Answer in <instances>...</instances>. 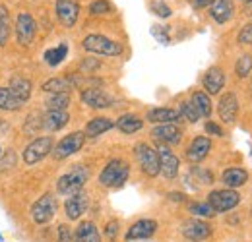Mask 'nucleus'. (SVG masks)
Returning a JSON list of instances; mask_svg holds the SVG:
<instances>
[{
    "instance_id": "28",
    "label": "nucleus",
    "mask_w": 252,
    "mask_h": 242,
    "mask_svg": "<svg viewBox=\"0 0 252 242\" xmlns=\"http://www.w3.org/2000/svg\"><path fill=\"white\" fill-rule=\"evenodd\" d=\"M115 126L126 134V136H132L136 132H140L144 128V119H140L138 115H132V113H126V115H121L119 121L115 122Z\"/></svg>"
},
{
    "instance_id": "36",
    "label": "nucleus",
    "mask_w": 252,
    "mask_h": 242,
    "mask_svg": "<svg viewBox=\"0 0 252 242\" xmlns=\"http://www.w3.org/2000/svg\"><path fill=\"white\" fill-rule=\"evenodd\" d=\"M177 111L181 115V121H187L190 124H196V122L200 121V115H198V111L194 109V105L190 101H181Z\"/></svg>"
},
{
    "instance_id": "10",
    "label": "nucleus",
    "mask_w": 252,
    "mask_h": 242,
    "mask_svg": "<svg viewBox=\"0 0 252 242\" xmlns=\"http://www.w3.org/2000/svg\"><path fill=\"white\" fill-rule=\"evenodd\" d=\"M159 231V223L156 219L150 217H142L138 221H134L125 233V242H138V241H150L156 237Z\"/></svg>"
},
{
    "instance_id": "51",
    "label": "nucleus",
    "mask_w": 252,
    "mask_h": 242,
    "mask_svg": "<svg viewBox=\"0 0 252 242\" xmlns=\"http://www.w3.org/2000/svg\"><path fill=\"white\" fill-rule=\"evenodd\" d=\"M247 2H252V0H247Z\"/></svg>"
},
{
    "instance_id": "39",
    "label": "nucleus",
    "mask_w": 252,
    "mask_h": 242,
    "mask_svg": "<svg viewBox=\"0 0 252 242\" xmlns=\"http://www.w3.org/2000/svg\"><path fill=\"white\" fill-rule=\"evenodd\" d=\"M109 12H113V6L107 0H95V2L90 4V14L92 16H105Z\"/></svg>"
},
{
    "instance_id": "19",
    "label": "nucleus",
    "mask_w": 252,
    "mask_h": 242,
    "mask_svg": "<svg viewBox=\"0 0 252 242\" xmlns=\"http://www.w3.org/2000/svg\"><path fill=\"white\" fill-rule=\"evenodd\" d=\"M202 88L208 95H220L225 88V74L220 66H212L204 76H202Z\"/></svg>"
},
{
    "instance_id": "52",
    "label": "nucleus",
    "mask_w": 252,
    "mask_h": 242,
    "mask_svg": "<svg viewBox=\"0 0 252 242\" xmlns=\"http://www.w3.org/2000/svg\"><path fill=\"white\" fill-rule=\"evenodd\" d=\"M251 90H252V88H251Z\"/></svg>"
},
{
    "instance_id": "37",
    "label": "nucleus",
    "mask_w": 252,
    "mask_h": 242,
    "mask_svg": "<svg viewBox=\"0 0 252 242\" xmlns=\"http://www.w3.org/2000/svg\"><path fill=\"white\" fill-rule=\"evenodd\" d=\"M121 235V221L119 219H109L103 227V239L105 242H117Z\"/></svg>"
},
{
    "instance_id": "38",
    "label": "nucleus",
    "mask_w": 252,
    "mask_h": 242,
    "mask_svg": "<svg viewBox=\"0 0 252 242\" xmlns=\"http://www.w3.org/2000/svg\"><path fill=\"white\" fill-rule=\"evenodd\" d=\"M235 72H237V76L243 78V80L251 76V72H252V57L251 55H241V57L237 59Z\"/></svg>"
},
{
    "instance_id": "13",
    "label": "nucleus",
    "mask_w": 252,
    "mask_h": 242,
    "mask_svg": "<svg viewBox=\"0 0 252 242\" xmlns=\"http://www.w3.org/2000/svg\"><path fill=\"white\" fill-rule=\"evenodd\" d=\"M90 210V196L82 190L64 200V215L68 221H80Z\"/></svg>"
},
{
    "instance_id": "16",
    "label": "nucleus",
    "mask_w": 252,
    "mask_h": 242,
    "mask_svg": "<svg viewBox=\"0 0 252 242\" xmlns=\"http://www.w3.org/2000/svg\"><path fill=\"white\" fill-rule=\"evenodd\" d=\"M55 12H57V18H59L61 26L66 28V30H70L78 22L80 4L76 0H57L55 2Z\"/></svg>"
},
{
    "instance_id": "26",
    "label": "nucleus",
    "mask_w": 252,
    "mask_h": 242,
    "mask_svg": "<svg viewBox=\"0 0 252 242\" xmlns=\"http://www.w3.org/2000/svg\"><path fill=\"white\" fill-rule=\"evenodd\" d=\"M190 103L194 105V109L198 111V115H200V119H210L212 117V111H214V107H212V99H210V95L206 93V91L202 90H194L190 93Z\"/></svg>"
},
{
    "instance_id": "18",
    "label": "nucleus",
    "mask_w": 252,
    "mask_h": 242,
    "mask_svg": "<svg viewBox=\"0 0 252 242\" xmlns=\"http://www.w3.org/2000/svg\"><path fill=\"white\" fill-rule=\"evenodd\" d=\"M212 151V140L208 136H196L187 148V161L192 165L202 163Z\"/></svg>"
},
{
    "instance_id": "33",
    "label": "nucleus",
    "mask_w": 252,
    "mask_h": 242,
    "mask_svg": "<svg viewBox=\"0 0 252 242\" xmlns=\"http://www.w3.org/2000/svg\"><path fill=\"white\" fill-rule=\"evenodd\" d=\"M189 177H194V181H196L194 186H196V188H200V186H208V184H214V175H212V171H208V169H204V167H198V165L190 167Z\"/></svg>"
},
{
    "instance_id": "14",
    "label": "nucleus",
    "mask_w": 252,
    "mask_h": 242,
    "mask_svg": "<svg viewBox=\"0 0 252 242\" xmlns=\"http://www.w3.org/2000/svg\"><path fill=\"white\" fill-rule=\"evenodd\" d=\"M80 99L86 107L95 109V111H103V109H111L115 105V99L101 88H88V90H82L80 93Z\"/></svg>"
},
{
    "instance_id": "3",
    "label": "nucleus",
    "mask_w": 252,
    "mask_h": 242,
    "mask_svg": "<svg viewBox=\"0 0 252 242\" xmlns=\"http://www.w3.org/2000/svg\"><path fill=\"white\" fill-rule=\"evenodd\" d=\"M82 49L86 53H92V55H99V57H121L125 47L107 37V35H101V33H92V35H86L82 39Z\"/></svg>"
},
{
    "instance_id": "49",
    "label": "nucleus",
    "mask_w": 252,
    "mask_h": 242,
    "mask_svg": "<svg viewBox=\"0 0 252 242\" xmlns=\"http://www.w3.org/2000/svg\"><path fill=\"white\" fill-rule=\"evenodd\" d=\"M0 242H4V237H2V233H0Z\"/></svg>"
},
{
    "instance_id": "30",
    "label": "nucleus",
    "mask_w": 252,
    "mask_h": 242,
    "mask_svg": "<svg viewBox=\"0 0 252 242\" xmlns=\"http://www.w3.org/2000/svg\"><path fill=\"white\" fill-rule=\"evenodd\" d=\"M22 109H24V103L6 86H0V111L2 113H18Z\"/></svg>"
},
{
    "instance_id": "25",
    "label": "nucleus",
    "mask_w": 252,
    "mask_h": 242,
    "mask_svg": "<svg viewBox=\"0 0 252 242\" xmlns=\"http://www.w3.org/2000/svg\"><path fill=\"white\" fill-rule=\"evenodd\" d=\"M113 128H115V121L113 119H109V117H95V119H92L86 124L84 134H86V138H99V136L107 134Z\"/></svg>"
},
{
    "instance_id": "29",
    "label": "nucleus",
    "mask_w": 252,
    "mask_h": 242,
    "mask_svg": "<svg viewBox=\"0 0 252 242\" xmlns=\"http://www.w3.org/2000/svg\"><path fill=\"white\" fill-rule=\"evenodd\" d=\"M66 57H68V43H61V45H57V47H53V49H47L45 53H43V60L45 64L49 66V68H57V66H61L64 60H66Z\"/></svg>"
},
{
    "instance_id": "31",
    "label": "nucleus",
    "mask_w": 252,
    "mask_h": 242,
    "mask_svg": "<svg viewBox=\"0 0 252 242\" xmlns=\"http://www.w3.org/2000/svg\"><path fill=\"white\" fill-rule=\"evenodd\" d=\"M72 90H74V86H72L70 76L51 78V80H47V82L41 86V91H45V93H70Z\"/></svg>"
},
{
    "instance_id": "42",
    "label": "nucleus",
    "mask_w": 252,
    "mask_h": 242,
    "mask_svg": "<svg viewBox=\"0 0 252 242\" xmlns=\"http://www.w3.org/2000/svg\"><path fill=\"white\" fill-rule=\"evenodd\" d=\"M41 128H43V117H41V115H39V117H35V115L28 117V121L24 124V130H26L28 134H37Z\"/></svg>"
},
{
    "instance_id": "17",
    "label": "nucleus",
    "mask_w": 252,
    "mask_h": 242,
    "mask_svg": "<svg viewBox=\"0 0 252 242\" xmlns=\"http://www.w3.org/2000/svg\"><path fill=\"white\" fill-rule=\"evenodd\" d=\"M218 115H220L221 122L225 124H233L237 121V115H239V99L233 91H227L220 97V103H218Z\"/></svg>"
},
{
    "instance_id": "48",
    "label": "nucleus",
    "mask_w": 252,
    "mask_h": 242,
    "mask_svg": "<svg viewBox=\"0 0 252 242\" xmlns=\"http://www.w3.org/2000/svg\"><path fill=\"white\" fill-rule=\"evenodd\" d=\"M210 2H212V0H192V4H194L196 8H206V6H210Z\"/></svg>"
},
{
    "instance_id": "34",
    "label": "nucleus",
    "mask_w": 252,
    "mask_h": 242,
    "mask_svg": "<svg viewBox=\"0 0 252 242\" xmlns=\"http://www.w3.org/2000/svg\"><path fill=\"white\" fill-rule=\"evenodd\" d=\"M10 33H12V24H10L8 8L0 4V47H4L10 41Z\"/></svg>"
},
{
    "instance_id": "46",
    "label": "nucleus",
    "mask_w": 252,
    "mask_h": 242,
    "mask_svg": "<svg viewBox=\"0 0 252 242\" xmlns=\"http://www.w3.org/2000/svg\"><path fill=\"white\" fill-rule=\"evenodd\" d=\"M204 130H206V134H210V136H216V138H221L225 132H223V128H221L220 124H216L214 121H208L204 124Z\"/></svg>"
},
{
    "instance_id": "12",
    "label": "nucleus",
    "mask_w": 252,
    "mask_h": 242,
    "mask_svg": "<svg viewBox=\"0 0 252 242\" xmlns=\"http://www.w3.org/2000/svg\"><path fill=\"white\" fill-rule=\"evenodd\" d=\"M158 155H159V169L165 181H175L181 171V159L169 150V146L158 144Z\"/></svg>"
},
{
    "instance_id": "41",
    "label": "nucleus",
    "mask_w": 252,
    "mask_h": 242,
    "mask_svg": "<svg viewBox=\"0 0 252 242\" xmlns=\"http://www.w3.org/2000/svg\"><path fill=\"white\" fill-rule=\"evenodd\" d=\"M150 8H152V12L159 16V18H171V14H173V10H171V6L167 4V2H163V0H154L152 4H150Z\"/></svg>"
},
{
    "instance_id": "2",
    "label": "nucleus",
    "mask_w": 252,
    "mask_h": 242,
    "mask_svg": "<svg viewBox=\"0 0 252 242\" xmlns=\"http://www.w3.org/2000/svg\"><path fill=\"white\" fill-rule=\"evenodd\" d=\"M59 213V200L53 192H47L43 196H39L30 208V219L35 227H43L49 225Z\"/></svg>"
},
{
    "instance_id": "1",
    "label": "nucleus",
    "mask_w": 252,
    "mask_h": 242,
    "mask_svg": "<svg viewBox=\"0 0 252 242\" xmlns=\"http://www.w3.org/2000/svg\"><path fill=\"white\" fill-rule=\"evenodd\" d=\"M88 181H90V169L86 165L78 163L70 171H66L64 175L59 177V181H57V194L68 198V196H72L76 192H82L84 186L88 184Z\"/></svg>"
},
{
    "instance_id": "9",
    "label": "nucleus",
    "mask_w": 252,
    "mask_h": 242,
    "mask_svg": "<svg viewBox=\"0 0 252 242\" xmlns=\"http://www.w3.org/2000/svg\"><path fill=\"white\" fill-rule=\"evenodd\" d=\"M14 33H16V41L22 47H32L37 35V22L30 12H20L16 16L14 22Z\"/></svg>"
},
{
    "instance_id": "6",
    "label": "nucleus",
    "mask_w": 252,
    "mask_h": 242,
    "mask_svg": "<svg viewBox=\"0 0 252 242\" xmlns=\"http://www.w3.org/2000/svg\"><path fill=\"white\" fill-rule=\"evenodd\" d=\"M134 157L140 165V171L144 173V177L148 179H156L159 177L161 169H159V155L158 150H154L150 144L146 142H138L134 146Z\"/></svg>"
},
{
    "instance_id": "23",
    "label": "nucleus",
    "mask_w": 252,
    "mask_h": 242,
    "mask_svg": "<svg viewBox=\"0 0 252 242\" xmlns=\"http://www.w3.org/2000/svg\"><path fill=\"white\" fill-rule=\"evenodd\" d=\"M6 88H8V90L12 91V93L26 105V103L30 101V97H32L33 84H32V80L26 78V76H12Z\"/></svg>"
},
{
    "instance_id": "27",
    "label": "nucleus",
    "mask_w": 252,
    "mask_h": 242,
    "mask_svg": "<svg viewBox=\"0 0 252 242\" xmlns=\"http://www.w3.org/2000/svg\"><path fill=\"white\" fill-rule=\"evenodd\" d=\"M221 182H223L227 188H231V190L241 188V186H245V184L249 182V173H247L245 169H239V167L225 169V171L221 173Z\"/></svg>"
},
{
    "instance_id": "50",
    "label": "nucleus",
    "mask_w": 252,
    "mask_h": 242,
    "mask_svg": "<svg viewBox=\"0 0 252 242\" xmlns=\"http://www.w3.org/2000/svg\"><path fill=\"white\" fill-rule=\"evenodd\" d=\"M2 153H4V150H2V146H0V155H2Z\"/></svg>"
},
{
    "instance_id": "45",
    "label": "nucleus",
    "mask_w": 252,
    "mask_h": 242,
    "mask_svg": "<svg viewBox=\"0 0 252 242\" xmlns=\"http://www.w3.org/2000/svg\"><path fill=\"white\" fill-rule=\"evenodd\" d=\"M99 66H101V62L92 59V57H88V59H84L82 64H80V70L84 72V74H90V72H95V70H99Z\"/></svg>"
},
{
    "instance_id": "15",
    "label": "nucleus",
    "mask_w": 252,
    "mask_h": 242,
    "mask_svg": "<svg viewBox=\"0 0 252 242\" xmlns=\"http://www.w3.org/2000/svg\"><path fill=\"white\" fill-rule=\"evenodd\" d=\"M150 134L163 146H177L183 142V128L179 124H156Z\"/></svg>"
},
{
    "instance_id": "21",
    "label": "nucleus",
    "mask_w": 252,
    "mask_h": 242,
    "mask_svg": "<svg viewBox=\"0 0 252 242\" xmlns=\"http://www.w3.org/2000/svg\"><path fill=\"white\" fill-rule=\"evenodd\" d=\"M146 121L152 124H177L181 121V115L177 109L169 107H154L146 113Z\"/></svg>"
},
{
    "instance_id": "43",
    "label": "nucleus",
    "mask_w": 252,
    "mask_h": 242,
    "mask_svg": "<svg viewBox=\"0 0 252 242\" xmlns=\"http://www.w3.org/2000/svg\"><path fill=\"white\" fill-rule=\"evenodd\" d=\"M152 35L158 39L161 45H169L171 43V37H169V33H167V30L163 26H154L152 28Z\"/></svg>"
},
{
    "instance_id": "5",
    "label": "nucleus",
    "mask_w": 252,
    "mask_h": 242,
    "mask_svg": "<svg viewBox=\"0 0 252 242\" xmlns=\"http://www.w3.org/2000/svg\"><path fill=\"white\" fill-rule=\"evenodd\" d=\"M55 138L53 136H37L24 148L22 151V161L26 167H35L37 163H41L45 157H49L53 148H55Z\"/></svg>"
},
{
    "instance_id": "32",
    "label": "nucleus",
    "mask_w": 252,
    "mask_h": 242,
    "mask_svg": "<svg viewBox=\"0 0 252 242\" xmlns=\"http://www.w3.org/2000/svg\"><path fill=\"white\" fill-rule=\"evenodd\" d=\"M70 103H72L70 93H51L45 99L47 111H66L70 107Z\"/></svg>"
},
{
    "instance_id": "7",
    "label": "nucleus",
    "mask_w": 252,
    "mask_h": 242,
    "mask_svg": "<svg viewBox=\"0 0 252 242\" xmlns=\"http://www.w3.org/2000/svg\"><path fill=\"white\" fill-rule=\"evenodd\" d=\"M86 140H88V138H86L84 130L70 132V134H66L64 138H61V140L55 144L51 155H53L57 161H64V159H68V157H72V155H76V153L80 151V150L84 148Z\"/></svg>"
},
{
    "instance_id": "20",
    "label": "nucleus",
    "mask_w": 252,
    "mask_h": 242,
    "mask_svg": "<svg viewBox=\"0 0 252 242\" xmlns=\"http://www.w3.org/2000/svg\"><path fill=\"white\" fill-rule=\"evenodd\" d=\"M210 16L216 24H227L231 18H233V12H235V4L233 0H212L210 2Z\"/></svg>"
},
{
    "instance_id": "24",
    "label": "nucleus",
    "mask_w": 252,
    "mask_h": 242,
    "mask_svg": "<svg viewBox=\"0 0 252 242\" xmlns=\"http://www.w3.org/2000/svg\"><path fill=\"white\" fill-rule=\"evenodd\" d=\"M70 122V115L66 111H47L43 115V130L45 132H59Z\"/></svg>"
},
{
    "instance_id": "47",
    "label": "nucleus",
    "mask_w": 252,
    "mask_h": 242,
    "mask_svg": "<svg viewBox=\"0 0 252 242\" xmlns=\"http://www.w3.org/2000/svg\"><path fill=\"white\" fill-rule=\"evenodd\" d=\"M169 196V200H173V202H185L187 200V196L183 194V192H171V194H167Z\"/></svg>"
},
{
    "instance_id": "4",
    "label": "nucleus",
    "mask_w": 252,
    "mask_h": 242,
    "mask_svg": "<svg viewBox=\"0 0 252 242\" xmlns=\"http://www.w3.org/2000/svg\"><path fill=\"white\" fill-rule=\"evenodd\" d=\"M130 177V165L126 163L125 159H111L103 171L99 173L97 181L103 188H111V190H117L121 186H125L126 181Z\"/></svg>"
},
{
    "instance_id": "22",
    "label": "nucleus",
    "mask_w": 252,
    "mask_h": 242,
    "mask_svg": "<svg viewBox=\"0 0 252 242\" xmlns=\"http://www.w3.org/2000/svg\"><path fill=\"white\" fill-rule=\"evenodd\" d=\"M74 242H103V237L94 221H80L74 229Z\"/></svg>"
},
{
    "instance_id": "44",
    "label": "nucleus",
    "mask_w": 252,
    "mask_h": 242,
    "mask_svg": "<svg viewBox=\"0 0 252 242\" xmlns=\"http://www.w3.org/2000/svg\"><path fill=\"white\" fill-rule=\"evenodd\" d=\"M237 41H239L241 45H252V24H247L243 30L239 31Z\"/></svg>"
},
{
    "instance_id": "8",
    "label": "nucleus",
    "mask_w": 252,
    "mask_h": 242,
    "mask_svg": "<svg viewBox=\"0 0 252 242\" xmlns=\"http://www.w3.org/2000/svg\"><path fill=\"white\" fill-rule=\"evenodd\" d=\"M206 202L212 206L216 215L218 213H229L241 204V194L237 190H231V188H220V190H212L208 194Z\"/></svg>"
},
{
    "instance_id": "35",
    "label": "nucleus",
    "mask_w": 252,
    "mask_h": 242,
    "mask_svg": "<svg viewBox=\"0 0 252 242\" xmlns=\"http://www.w3.org/2000/svg\"><path fill=\"white\" fill-rule=\"evenodd\" d=\"M189 213L192 217H198V219H212V217H216V212L212 210V206L208 202H190Z\"/></svg>"
},
{
    "instance_id": "40",
    "label": "nucleus",
    "mask_w": 252,
    "mask_h": 242,
    "mask_svg": "<svg viewBox=\"0 0 252 242\" xmlns=\"http://www.w3.org/2000/svg\"><path fill=\"white\" fill-rule=\"evenodd\" d=\"M55 242H74V229L68 223H61L57 227V241Z\"/></svg>"
},
{
    "instance_id": "11",
    "label": "nucleus",
    "mask_w": 252,
    "mask_h": 242,
    "mask_svg": "<svg viewBox=\"0 0 252 242\" xmlns=\"http://www.w3.org/2000/svg\"><path fill=\"white\" fill-rule=\"evenodd\" d=\"M181 235H183L185 241L189 242H204L214 235V229H212V225L208 221L198 219V217H192V219L183 221Z\"/></svg>"
}]
</instances>
